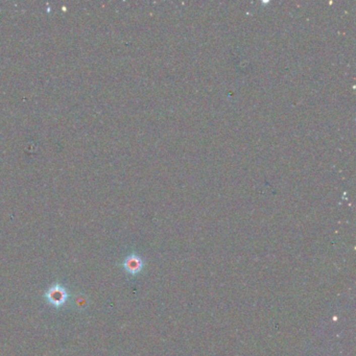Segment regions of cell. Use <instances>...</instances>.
<instances>
[{
    "label": "cell",
    "instance_id": "obj_1",
    "mask_svg": "<svg viewBox=\"0 0 356 356\" xmlns=\"http://www.w3.org/2000/svg\"><path fill=\"white\" fill-rule=\"evenodd\" d=\"M45 299L51 306L60 308L67 302L68 293L62 285L54 284L45 292Z\"/></svg>",
    "mask_w": 356,
    "mask_h": 356
},
{
    "label": "cell",
    "instance_id": "obj_2",
    "mask_svg": "<svg viewBox=\"0 0 356 356\" xmlns=\"http://www.w3.org/2000/svg\"><path fill=\"white\" fill-rule=\"evenodd\" d=\"M142 265L143 264H142L140 257H138L136 255L129 256L124 262V266H125L126 271L132 275H135V274L139 273L142 269Z\"/></svg>",
    "mask_w": 356,
    "mask_h": 356
}]
</instances>
